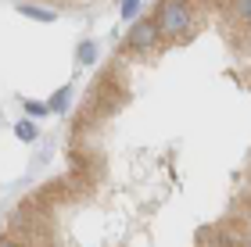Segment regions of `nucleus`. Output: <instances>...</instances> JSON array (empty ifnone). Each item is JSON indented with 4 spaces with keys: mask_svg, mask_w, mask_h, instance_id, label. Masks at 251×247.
Wrapping results in <instances>:
<instances>
[{
    "mask_svg": "<svg viewBox=\"0 0 251 247\" xmlns=\"http://www.w3.org/2000/svg\"><path fill=\"white\" fill-rule=\"evenodd\" d=\"M136 11H140V4H136V0H126L122 4V18H133Z\"/></svg>",
    "mask_w": 251,
    "mask_h": 247,
    "instance_id": "nucleus-8",
    "label": "nucleus"
},
{
    "mask_svg": "<svg viewBox=\"0 0 251 247\" xmlns=\"http://www.w3.org/2000/svg\"><path fill=\"white\" fill-rule=\"evenodd\" d=\"M68 97H72V90H58V93L50 97V104H47V111H68Z\"/></svg>",
    "mask_w": 251,
    "mask_h": 247,
    "instance_id": "nucleus-4",
    "label": "nucleus"
},
{
    "mask_svg": "<svg viewBox=\"0 0 251 247\" xmlns=\"http://www.w3.org/2000/svg\"><path fill=\"white\" fill-rule=\"evenodd\" d=\"M15 136H18V140H36V126H32V122H18V126H15Z\"/></svg>",
    "mask_w": 251,
    "mask_h": 247,
    "instance_id": "nucleus-6",
    "label": "nucleus"
},
{
    "mask_svg": "<svg viewBox=\"0 0 251 247\" xmlns=\"http://www.w3.org/2000/svg\"><path fill=\"white\" fill-rule=\"evenodd\" d=\"M25 111L32 118H43V115H47V104H40V100H25Z\"/></svg>",
    "mask_w": 251,
    "mask_h": 247,
    "instance_id": "nucleus-7",
    "label": "nucleus"
},
{
    "mask_svg": "<svg viewBox=\"0 0 251 247\" xmlns=\"http://www.w3.org/2000/svg\"><path fill=\"white\" fill-rule=\"evenodd\" d=\"M154 25H158V32L179 40V36H187L190 25H194V7L176 4V0H165V4L154 7Z\"/></svg>",
    "mask_w": 251,
    "mask_h": 247,
    "instance_id": "nucleus-1",
    "label": "nucleus"
},
{
    "mask_svg": "<svg viewBox=\"0 0 251 247\" xmlns=\"http://www.w3.org/2000/svg\"><path fill=\"white\" fill-rule=\"evenodd\" d=\"M0 247H22V244H18L15 237H0Z\"/></svg>",
    "mask_w": 251,
    "mask_h": 247,
    "instance_id": "nucleus-9",
    "label": "nucleus"
},
{
    "mask_svg": "<svg viewBox=\"0 0 251 247\" xmlns=\"http://www.w3.org/2000/svg\"><path fill=\"white\" fill-rule=\"evenodd\" d=\"M18 15L36 18V22H54V11H47V7H32V4H18Z\"/></svg>",
    "mask_w": 251,
    "mask_h": 247,
    "instance_id": "nucleus-3",
    "label": "nucleus"
},
{
    "mask_svg": "<svg viewBox=\"0 0 251 247\" xmlns=\"http://www.w3.org/2000/svg\"><path fill=\"white\" fill-rule=\"evenodd\" d=\"M94 58H97V43H94V40H83V43H79V61L90 65Z\"/></svg>",
    "mask_w": 251,
    "mask_h": 247,
    "instance_id": "nucleus-5",
    "label": "nucleus"
},
{
    "mask_svg": "<svg viewBox=\"0 0 251 247\" xmlns=\"http://www.w3.org/2000/svg\"><path fill=\"white\" fill-rule=\"evenodd\" d=\"M158 43H162V32H158L154 18H140V22L129 25V36H126V47L129 50H151Z\"/></svg>",
    "mask_w": 251,
    "mask_h": 247,
    "instance_id": "nucleus-2",
    "label": "nucleus"
}]
</instances>
